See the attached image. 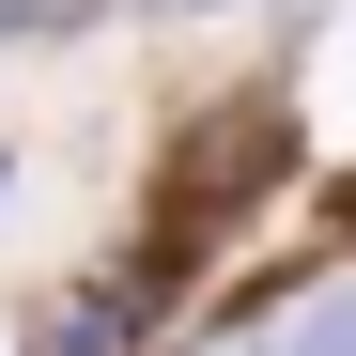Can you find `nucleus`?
I'll list each match as a JSON object with an SVG mask.
<instances>
[{"label": "nucleus", "instance_id": "f257e3e1", "mask_svg": "<svg viewBox=\"0 0 356 356\" xmlns=\"http://www.w3.org/2000/svg\"><path fill=\"white\" fill-rule=\"evenodd\" d=\"M279 170H294V124H279V108H217V124H186V155H170V186H155V279L186 264V248H217Z\"/></svg>", "mask_w": 356, "mask_h": 356}, {"label": "nucleus", "instance_id": "f03ea898", "mask_svg": "<svg viewBox=\"0 0 356 356\" xmlns=\"http://www.w3.org/2000/svg\"><path fill=\"white\" fill-rule=\"evenodd\" d=\"M294 356H356V294H341V310H310V325H294Z\"/></svg>", "mask_w": 356, "mask_h": 356}, {"label": "nucleus", "instance_id": "7ed1b4c3", "mask_svg": "<svg viewBox=\"0 0 356 356\" xmlns=\"http://www.w3.org/2000/svg\"><path fill=\"white\" fill-rule=\"evenodd\" d=\"M341 232H356V186H341Z\"/></svg>", "mask_w": 356, "mask_h": 356}]
</instances>
